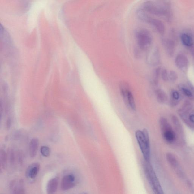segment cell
I'll return each mask as SVG.
<instances>
[{"mask_svg":"<svg viewBox=\"0 0 194 194\" xmlns=\"http://www.w3.org/2000/svg\"><path fill=\"white\" fill-rule=\"evenodd\" d=\"M80 194H88L87 193H86V192H82V193H80Z\"/></svg>","mask_w":194,"mask_h":194,"instance_id":"obj_30","label":"cell"},{"mask_svg":"<svg viewBox=\"0 0 194 194\" xmlns=\"http://www.w3.org/2000/svg\"><path fill=\"white\" fill-rule=\"evenodd\" d=\"M40 152L42 156L45 157L50 156V148L48 146H41L40 149Z\"/></svg>","mask_w":194,"mask_h":194,"instance_id":"obj_24","label":"cell"},{"mask_svg":"<svg viewBox=\"0 0 194 194\" xmlns=\"http://www.w3.org/2000/svg\"><path fill=\"white\" fill-rule=\"evenodd\" d=\"M135 136L145 161L150 162L151 159V149L149 133L146 129L142 131L138 130Z\"/></svg>","mask_w":194,"mask_h":194,"instance_id":"obj_2","label":"cell"},{"mask_svg":"<svg viewBox=\"0 0 194 194\" xmlns=\"http://www.w3.org/2000/svg\"><path fill=\"white\" fill-rule=\"evenodd\" d=\"M147 63L149 65L155 66L158 65L160 61L159 50L157 48H152L149 50L146 58Z\"/></svg>","mask_w":194,"mask_h":194,"instance_id":"obj_8","label":"cell"},{"mask_svg":"<svg viewBox=\"0 0 194 194\" xmlns=\"http://www.w3.org/2000/svg\"><path fill=\"white\" fill-rule=\"evenodd\" d=\"M40 169V165L38 163H34L30 165L27 168L26 176L30 179H34L38 174Z\"/></svg>","mask_w":194,"mask_h":194,"instance_id":"obj_11","label":"cell"},{"mask_svg":"<svg viewBox=\"0 0 194 194\" xmlns=\"http://www.w3.org/2000/svg\"><path fill=\"white\" fill-rule=\"evenodd\" d=\"M160 69L159 68H157L156 69V70L154 72V75H153V77H154V79H153V80H154V82L155 84H157L158 81V77H159V76L160 74Z\"/></svg>","mask_w":194,"mask_h":194,"instance_id":"obj_28","label":"cell"},{"mask_svg":"<svg viewBox=\"0 0 194 194\" xmlns=\"http://www.w3.org/2000/svg\"><path fill=\"white\" fill-rule=\"evenodd\" d=\"M163 45L169 55H173L174 51L175 45L173 41L169 39L164 40L163 42Z\"/></svg>","mask_w":194,"mask_h":194,"instance_id":"obj_21","label":"cell"},{"mask_svg":"<svg viewBox=\"0 0 194 194\" xmlns=\"http://www.w3.org/2000/svg\"><path fill=\"white\" fill-rule=\"evenodd\" d=\"M163 138L168 143L173 142L175 139V135L173 128L170 127L162 131Z\"/></svg>","mask_w":194,"mask_h":194,"instance_id":"obj_15","label":"cell"},{"mask_svg":"<svg viewBox=\"0 0 194 194\" xmlns=\"http://www.w3.org/2000/svg\"><path fill=\"white\" fill-rule=\"evenodd\" d=\"M8 157L4 150H1L0 152V169L1 172L6 169L7 165Z\"/></svg>","mask_w":194,"mask_h":194,"instance_id":"obj_18","label":"cell"},{"mask_svg":"<svg viewBox=\"0 0 194 194\" xmlns=\"http://www.w3.org/2000/svg\"><path fill=\"white\" fill-rule=\"evenodd\" d=\"M162 79L164 81H167L169 80V73L166 69H163L161 72Z\"/></svg>","mask_w":194,"mask_h":194,"instance_id":"obj_27","label":"cell"},{"mask_svg":"<svg viewBox=\"0 0 194 194\" xmlns=\"http://www.w3.org/2000/svg\"><path fill=\"white\" fill-rule=\"evenodd\" d=\"M179 115L188 127L194 129V110L192 104L185 101L183 109L178 111Z\"/></svg>","mask_w":194,"mask_h":194,"instance_id":"obj_4","label":"cell"},{"mask_svg":"<svg viewBox=\"0 0 194 194\" xmlns=\"http://www.w3.org/2000/svg\"><path fill=\"white\" fill-rule=\"evenodd\" d=\"M143 170L147 179L155 194H165L159 180L150 162L143 161Z\"/></svg>","mask_w":194,"mask_h":194,"instance_id":"obj_1","label":"cell"},{"mask_svg":"<svg viewBox=\"0 0 194 194\" xmlns=\"http://www.w3.org/2000/svg\"><path fill=\"white\" fill-rule=\"evenodd\" d=\"M172 98L173 99V104H176L180 99L179 93L177 91H174L172 93Z\"/></svg>","mask_w":194,"mask_h":194,"instance_id":"obj_25","label":"cell"},{"mask_svg":"<svg viewBox=\"0 0 194 194\" xmlns=\"http://www.w3.org/2000/svg\"><path fill=\"white\" fill-rule=\"evenodd\" d=\"M178 78V75H177L176 72L174 71H171L169 73V79H170L171 81H175Z\"/></svg>","mask_w":194,"mask_h":194,"instance_id":"obj_26","label":"cell"},{"mask_svg":"<svg viewBox=\"0 0 194 194\" xmlns=\"http://www.w3.org/2000/svg\"><path fill=\"white\" fill-rule=\"evenodd\" d=\"M175 63L177 67L180 70H183L188 67V60L185 55L179 54L175 59Z\"/></svg>","mask_w":194,"mask_h":194,"instance_id":"obj_13","label":"cell"},{"mask_svg":"<svg viewBox=\"0 0 194 194\" xmlns=\"http://www.w3.org/2000/svg\"><path fill=\"white\" fill-rule=\"evenodd\" d=\"M136 15L138 19L144 22L149 23V20L151 19V17L148 14L147 12L142 9L138 10L136 11Z\"/></svg>","mask_w":194,"mask_h":194,"instance_id":"obj_19","label":"cell"},{"mask_svg":"<svg viewBox=\"0 0 194 194\" xmlns=\"http://www.w3.org/2000/svg\"><path fill=\"white\" fill-rule=\"evenodd\" d=\"M190 51L192 55H194V45L193 44L190 47Z\"/></svg>","mask_w":194,"mask_h":194,"instance_id":"obj_29","label":"cell"},{"mask_svg":"<svg viewBox=\"0 0 194 194\" xmlns=\"http://www.w3.org/2000/svg\"><path fill=\"white\" fill-rule=\"evenodd\" d=\"M10 188L11 194H26L24 183L22 179L11 182Z\"/></svg>","mask_w":194,"mask_h":194,"instance_id":"obj_9","label":"cell"},{"mask_svg":"<svg viewBox=\"0 0 194 194\" xmlns=\"http://www.w3.org/2000/svg\"><path fill=\"white\" fill-rule=\"evenodd\" d=\"M181 40L182 43L185 46L191 47L193 45L191 37L187 33H183L181 35Z\"/></svg>","mask_w":194,"mask_h":194,"instance_id":"obj_22","label":"cell"},{"mask_svg":"<svg viewBox=\"0 0 194 194\" xmlns=\"http://www.w3.org/2000/svg\"><path fill=\"white\" fill-rule=\"evenodd\" d=\"M77 183V178L75 175L73 174H68L62 178L61 181V188L63 191L68 190L75 187Z\"/></svg>","mask_w":194,"mask_h":194,"instance_id":"obj_7","label":"cell"},{"mask_svg":"<svg viewBox=\"0 0 194 194\" xmlns=\"http://www.w3.org/2000/svg\"><path fill=\"white\" fill-rule=\"evenodd\" d=\"M180 90L183 93L190 99H194V88L193 87H184L183 86L180 88Z\"/></svg>","mask_w":194,"mask_h":194,"instance_id":"obj_20","label":"cell"},{"mask_svg":"<svg viewBox=\"0 0 194 194\" xmlns=\"http://www.w3.org/2000/svg\"><path fill=\"white\" fill-rule=\"evenodd\" d=\"M58 178L57 177H54L50 179L47 184V194H54L58 188Z\"/></svg>","mask_w":194,"mask_h":194,"instance_id":"obj_12","label":"cell"},{"mask_svg":"<svg viewBox=\"0 0 194 194\" xmlns=\"http://www.w3.org/2000/svg\"><path fill=\"white\" fill-rule=\"evenodd\" d=\"M172 121L176 131L179 133H181L183 131L182 126L178 118L176 116H173L172 117Z\"/></svg>","mask_w":194,"mask_h":194,"instance_id":"obj_23","label":"cell"},{"mask_svg":"<svg viewBox=\"0 0 194 194\" xmlns=\"http://www.w3.org/2000/svg\"><path fill=\"white\" fill-rule=\"evenodd\" d=\"M156 96L158 102L161 104H165L168 99V96L164 91L158 89L156 91Z\"/></svg>","mask_w":194,"mask_h":194,"instance_id":"obj_17","label":"cell"},{"mask_svg":"<svg viewBox=\"0 0 194 194\" xmlns=\"http://www.w3.org/2000/svg\"><path fill=\"white\" fill-rule=\"evenodd\" d=\"M39 141L38 138H33L30 141L29 146V154L32 158L35 157L37 153Z\"/></svg>","mask_w":194,"mask_h":194,"instance_id":"obj_14","label":"cell"},{"mask_svg":"<svg viewBox=\"0 0 194 194\" xmlns=\"http://www.w3.org/2000/svg\"><path fill=\"white\" fill-rule=\"evenodd\" d=\"M149 23L151 24L156 28L158 32L161 34H163L165 32V26L162 22L161 20L154 19V18H151Z\"/></svg>","mask_w":194,"mask_h":194,"instance_id":"obj_16","label":"cell"},{"mask_svg":"<svg viewBox=\"0 0 194 194\" xmlns=\"http://www.w3.org/2000/svg\"><path fill=\"white\" fill-rule=\"evenodd\" d=\"M119 88L121 95L126 107L131 110L136 111V103L129 84L126 82H122L120 85Z\"/></svg>","mask_w":194,"mask_h":194,"instance_id":"obj_5","label":"cell"},{"mask_svg":"<svg viewBox=\"0 0 194 194\" xmlns=\"http://www.w3.org/2000/svg\"><path fill=\"white\" fill-rule=\"evenodd\" d=\"M135 36L140 49L143 50H149L153 41L152 36L149 30L144 28H138L136 31Z\"/></svg>","mask_w":194,"mask_h":194,"instance_id":"obj_3","label":"cell"},{"mask_svg":"<svg viewBox=\"0 0 194 194\" xmlns=\"http://www.w3.org/2000/svg\"><path fill=\"white\" fill-rule=\"evenodd\" d=\"M166 159L170 166L175 170L177 175L179 176L182 177L183 173L177 158L173 154L171 153H168L166 155Z\"/></svg>","mask_w":194,"mask_h":194,"instance_id":"obj_10","label":"cell"},{"mask_svg":"<svg viewBox=\"0 0 194 194\" xmlns=\"http://www.w3.org/2000/svg\"><path fill=\"white\" fill-rule=\"evenodd\" d=\"M143 9L147 12L157 16H163L168 12L167 9L165 6L151 1L145 2L143 5Z\"/></svg>","mask_w":194,"mask_h":194,"instance_id":"obj_6","label":"cell"}]
</instances>
